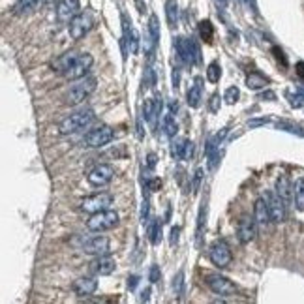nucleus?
<instances>
[{"label":"nucleus","instance_id":"nucleus-28","mask_svg":"<svg viewBox=\"0 0 304 304\" xmlns=\"http://www.w3.org/2000/svg\"><path fill=\"white\" fill-rule=\"evenodd\" d=\"M147 233H149V241L152 244H158L161 239V224L156 218H152L147 225Z\"/></svg>","mask_w":304,"mask_h":304},{"label":"nucleus","instance_id":"nucleus-54","mask_svg":"<svg viewBox=\"0 0 304 304\" xmlns=\"http://www.w3.org/2000/svg\"><path fill=\"white\" fill-rule=\"evenodd\" d=\"M218 4H222V6H227V0H216Z\"/></svg>","mask_w":304,"mask_h":304},{"label":"nucleus","instance_id":"nucleus-35","mask_svg":"<svg viewBox=\"0 0 304 304\" xmlns=\"http://www.w3.org/2000/svg\"><path fill=\"white\" fill-rule=\"evenodd\" d=\"M182 287H184V270H178L177 276L173 278V291H175V295H182Z\"/></svg>","mask_w":304,"mask_h":304},{"label":"nucleus","instance_id":"nucleus-25","mask_svg":"<svg viewBox=\"0 0 304 304\" xmlns=\"http://www.w3.org/2000/svg\"><path fill=\"white\" fill-rule=\"evenodd\" d=\"M41 0H17L13 6V13L15 15H27V13L34 12L36 8L40 6Z\"/></svg>","mask_w":304,"mask_h":304},{"label":"nucleus","instance_id":"nucleus-29","mask_svg":"<svg viewBox=\"0 0 304 304\" xmlns=\"http://www.w3.org/2000/svg\"><path fill=\"white\" fill-rule=\"evenodd\" d=\"M207 227V205L203 203L199 208V218H197V231H195V237H197V246L201 244V237H203V231Z\"/></svg>","mask_w":304,"mask_h":304},{"label":"nucleus","instance_id":"nucleus-33","mask_svg":"<svg viewBox=\"0 0 304 304\" xmlns=\"http://www.w3.org/2000/svg\"><path fill=\"white\" fill-rule=\"evenodd\" d=\"M276 128H278V130H284V132H289V133H297V135H302L304 137L302 128L297 126V124H291V122H278Z\"/></svg>","mask_w":304,"mask_h":304},{"label":"nucleus","instance_id":"nucleus-44","mask_svg":"<svg viewBox=\"0 0 304 304\" xmlns=\"http://www.w3.org/2000/svg\"><path fill=\"white\" fill-rule=\"evenodd\" d=\"M149 211H150V203H149V199H145V203H143V208H141V222H149Z\"/></svg>","mask_w":304,"mask_h":304},{"label":"nucleus","instance_id":"nucleus-7","mask_svg":"<svg viewBox=\"0 0 304 304\" xmlns=\"http://www.w3.org/2000/svg\"><path fill=\"white\" fill-rule=\"evenodd\" d=\"M115 177V167L109 166V163H98L88 171L86 175V180L90 186H96V188H102L105 184H109Z\"/></svg>","mask_w":304,"mask_h":304},{"label":"nucleus","instance_id":"nucleus-3","mask_svg":"<svg viewBox=\"0 0 304 304\" xmlns=\"http://www.w3.org/2000/svg\"><path fill=\"white\" fill-rule=\"evenodd\" d=\"M92 121H94V111L81 109V111H77V113H74V115L66 116V119L58 124V130H60V133H64V135L77 133V132H81V130H85V128L90 126Z\"/></svg>","mask_w":304,"mask_h":304},{"label":"nucleus","instance_id":"nucleus-42","mask_svg":"<svg viewBox=\"0 0 304 304\" xmlns=\"http://www.w3.org/2000/svg\"><path fill=\"white\" fill-rule=\"evenodd\" d=\"M208 109L213 111V113H218V109H220V94H213V96H211Z\"/></svg>","mask_w":304,"mask_h":304},{"label":"nucleus","instance_id":"nucleus-40","mask_svg":"<svg viewBox=\"0 0 304 304\" xmlns=\"http://www.w3.org/2000/svg\"><path fill=\"white\" fill-rule=\"evenodd\" d=\"M184 143H186V139H175L173 141V147H171V152L175 158H180L182 154V149H184Z\"/></svg>","mask_w":304,"mask_h":304},{"label":"nucleus","instance_id":"nucleus-34","mask_svg":"<svg viewBox=\"0 0 304 304\" xmlns=\"http://www.w3.org/2000/svg\"><path fill=\"white\" fill-rule=\"evenodd\" d=\"M239 96H241V92H239V88H237V86H229V88L225 90V94H224L225 104H229V105L237 104V102H239Z\"/></svg>","mask_w":304,"mask_h":304},{"label":"nucleus","instance_id":"nucleus-12","mask_svg":"<svg viewBox=\"0 0 304 304\" xmlns=\"http://www.w3.org/2000/svg\"><path fill=\"white\" fill-rule=\"evenodd\" d=\"M122 30H124V36H122V45L128 47L130 55H137L139 53V43H141V38H139V32L133 29L132 21L122 13Z\"/></svg>","mask_w":304,"mask_h":304},{"label":"nucleus","instance_id":"nucleus-22","mask_svg":"<svg viewBox=\"0 0 304 304\" xmlns=\"http://www.w3.org/2000/svg\"><path fill=\"white\" fill-rule=\"evenodd\" d=\"M203 81L201 79H195V85L192 86L188 90V94H186V102H188V105L192 107V109H197L201 105V100H203V96H201V92H203V85H201Z\"/></svg>","mask_w":304,"mask_h":304},{"label":"nucleus","instance_id":"nucleus-37","mask_svg":"<svg viewBox=\"0 0 304 304\" xmlns=\"http://www.w3.org/2000/svg\"><path fill=\"white\" fill-rule=\"evenodd\" d=\"M201 180H203V169L197 167L194 171V177H192V190H194V194H197L201 190Z\"/></svg>","mask_w":304,"mask_h":304},{"label":"nucleus","instance_id":"nucleus-15","mask_svg":"<svg viewBox=\"0 0 304 304\" xmlns=\"http://www.w3.org/2000/svg\"><path fill=\"white\" fill-rule=\"evenodd\" d=\"M81 13V4L79 0H60L58 2V8H57V15L60 21H66L69 23L72 19Z\"/></svg>","mask_w":304,"mask_h":304},{"label":"nucleus","instance_id":"nucleus-4","mask_svg":"<svg viewBox=\"0 0 304 304\" xmlns=\"http://www.w3.org/2000/svg\"><path fill=\"white\" fill-rule=\"evenodd\" d=\"M116 225H119V213H116V211H111V208H105V211L90 214V218L86 220L88 231H94V233H102V231L113 229Z\"/></svg>","mask_w":304,"mask_h":304},{"label":"nucleus","instance_id":"nucleus-31","mask_svg":"<svg viewBox=\"0 0 304 304\" xmlns=\"http://www.w3.org/2000/svg\"><path fill=\"white\" fill-rule=\"evenodd\" d=\"M149 34L152 38V41L158 45V41H160V21H158V17H156L154 13L149 19Z\"/></svg>","mask_w":304,"mask_h":304},{"label":"nucleus","instance_id":"nucleus-19","mask_svg":"<svg viewBox=\"0 0 304 304\" xmlns=\"http://www.w3.org/2000/svg\"><path fill=\"white\" fill-rule=\"evenodd\" d=\"M115 259L111 258L109 253H104V255H98V259L92 263V270L96 272V274H102V276H107L111 272H115Z\"/></svg>","mask_w":304,"mask_h":304},{"label":"nucleus","instance_id":"nucleus-51","mask_svg":"<svg viewBox=\"0 0 304 304\" xmlns=\"http://www.w3.org/2000/svg\"><path fill=\"white\" fill-rule=\"evenodd\" d=\"M297 75L304 81V62H298L297 64Z\"/></svg>","mask_w":304,"mask_h":304},{"label":"nucleus","instance_id":"nucleus-32","mask_svg":"<svg viewBox=\"0 0 304 304\" xmlns=\"http://www.w3.org/2000/svg\"><path fill=\"white\" fill-rule=\"evenodd\" d=\"M220 77H222V68H220V64L214 60V62L208 64V68H207V81L208 83H218Z\"/></svg>","mask_w":304,"mask_h":304},{"label":"nucleus","instance_id":"nucleus-9","mask_svg":"<svg viewBox=\"0 0 304 304\" xmlns=\"http://www.w3.org/2000/svg\"><path fill=\"white\" fill-rule=\"evenodd\" d=\"M208 258L213 261V265H216L218 269H225L227 265L231 263L233 259V253H231L229 244L225 241H216L208 250Z\"/></svg>","mask_w":304,"mask_h":304},{"label":"nucleus","instance_id":"nucleus-6","mask_svg":"<svg viewBox=\"0 0 304 304\" xmlns=\"http://www.w3.org/2000/svg\"><path fill=\"white\" fill-rule=\"evenodd\" d=\"M113 139H115L113 128L98 126L86 133L85 139H83V143H85L86 147H90V149H102V147H105V145H109Z\"/></svg>","mask_w":304,"mask_h":304},{"label":"nucleus","instance_id":"nucleus-21","mask_svg":"<svg viewBox=\"0 0 304 304\" xmlns=\"http://www.w3.org/2000/svg\"><path fill=\"white\" fill-rule=\"evenodd\" d=\"M175 51H177L178 58H180L184 64H194V62H192V49H190V40H188V38L178 36L177 40H175Z\"/></svg>","mask_w":304,"mask_h":304},{"label":"nucleus","instance_id":"nucleus-16","mask_svg":"<svg viewBox=\"0 0 304 304\" xmlns=\"http://www.w3.org/2000/svg\"><path fill=\"white\" fill-rule=\"evenodd\" d=\"M98 289V280L92 276H83L74 282V293L77 297H90Z\"/></svg>","mask_w":304,"mask_h":304},{"label":"nucleus","instance_id":"nucleus-36","mask_svg":"<svg viewBox=\"0 0 304 304\" xmlns=\"http://www.w3.org/2000/svg\"><path fill=\"white\" fill-rule=\"evenodd\" d=\"M190 49H192V62L201 64V47L194 38H190Z\"/></svg>","mask_w":304,"mask_h":304},{"label":"nucleus","instance_id":"nucleus-14","mask_svg":"<svg viewBox=\"0 0 304 304\" xmlns=\"http://www.w3.org/2000/svg\"><path fill=\"white\" fill-rule=\"evenodd\" d=\"M81 250L85 253H88V255H104V253H109L111 250V242L107 237H92V239H88V241L83 242V246H81Z\"/></svg>","mask_w":304,"mask_h":304},{"label":"nucleus","instance_id":"nucleus-10","mask_svg":"<svg viewBox=\"0 0 304 304\" xmlns=\"http://www.w3.org/2000/svg\"><path fill=\"white\" fill-rule=\"evenodd\" d=\"M113 203V197L109 194H94V195H88L85 199L81 201V211H85L88 214H94V213H100V211H105V208H109V205Z\"/></svg>","mask_w":304,"mask_h":304},{"label":"nucleus","instance_id":"nucleus-48","mask_svg":"<svg viewBox=\"0 0 304 304\" xmlns=\"http://www.w3.org/2000/svg\"><path fill=\"white\" fill-rule=\"evenodd\" d=\"M178 233H180V227H173L171 229V244H177Z\"/></svg>","mask_w":304,"mask_h":304},{"label":"nucleus","instance_id":"nucleus-39","mask_svg":"<svg viewBox=\"0 0 304 304\" xmlns=\"http://www.w3.org/2000/svg\"><path fill=\"white\" fill-rule=\"evenodd\" d=\"M287 98H289V104H291V107H295V109H298V107H304V94H287Z\"/></svg>","mask_w":304,"mask_h":304},{"label":"nucleus","instance_id":"nucleus-18","mask_svg":"<svg viewBox=\"0 0 304 304\" xmlns=\"http://www.w3.org/2000/svg\"><path fill=\"white\" fill-rule=\"evenodd\" d=\"M253 218H255V222H258L259 227H267L269 222H272L265 197H259V199L253 203Z\"/></svg>","mask_w":304,"mask_h":304},{"label":"nucleus","instance_id":"nucleus-41","mask_svg":"<svg viewBox=\"0 0 304 304\" xmlns=\"http://www.w3.org/2000/svg\"><path fill=\"white\" fill-rule=\"evenodd\" d=\"M160 276H161L160 267H158V265H152L149 270V280L152 282V284H158V282H160Z\"/></svg>","mask_w":304,"mask_h":304},{"label":"nucleus","instance_id":"nucleus-26","mask_svg":"<svg viewBox=\"0 0 304 304\" xmlns=\"http://www.w3.org/2000/svg\"><path fill=\"white\" fill-rule=\"evenodd\" d=\"M161 130H163V133H166L167 137H175L178 132V126H177V121H175V116H173V113H167V115H163V119H161Z\"/></svg>","mask_w":304,"mask_h":304},{"label":"nucleus","instance_id":"nucleus-30","mask_svg":"<svg viewBox=\"0 0 304 304\" xmlns=\"http://www.w3.org/2000/svg\"><path fill=\"white\" fill-rule=\"evenodd\" d=\"M199 36L203 41H207V43H213V38H214V27L211 21H201L199 23Z\"/></svg>","mask_w":304,"mask_h":304},{"label":"nucleus","instance_id":"nucleus-17","mask_svg":"<svg viewBox=\"0 0 304 304\" xmlns=\"http://www.w3.org/2000/svg\"><path fill=\"white\" fill-rule=\"evenodd\" d=\"M161 111V98H147L143 104V116L150 126L156 124V119L160 116Z\"/></svg>","mask_w":304,"mask_h":304},{"label":"nucleus","instance_id":"nucleus-20","mask_svg":"<svg viewBox=\"0 0 304 304\" xmlns=\"http://www.w3.org/2000/svg\"><path fill=\"white\" fill-rule=\"evenodd\" d=\"M276 194L280 195L282 201L284 203H291L293 199V186L291 182H289V178L286 177V175H280L278 177V180H276Z\"/></svg>","mask_w":304,"mask_h":304},{"label":"nucleus","instance_id":"nucleus-49","mask_svg":"<svg viewBox=\"0 0 304 304\" xmlns=\"http://www.w3.org/2000/svg\"><path fill=\"white\" fill-rule=\"evenodd\" d=\"M139 300H141V302H149V300H150V289H149V287H147V289H145V291L141 293V297H139Z\"/></svg>","mask_w":304,"mask_h":304},{"label":"nucleus","instance_id":"nucleus-11","mask_svg":"<svg viewBox=\"0 0 304 304\" xmlns=\"http://www.w3.org/2000/svg\"><path fill=\"white\" fill-rule=\"evenodd\" d=\"M265 201H267V207H269L270 218L274 224H282L286 220V203L282 201V197L276 192H265L263 194Z\"/></svg>","mask_w":304,"mask_h":304},{"label":"nucleus","instance_id":"nucleus-23","mask_svg":"<svg viewBox=\"0 0 304 304\" xmlns=\"http://www.w3.org/2000/svg\"><path fill=\"white\" fill-rule=\"evenodd\" d=\"M293 201H295V208L304 213V177H298L293 184Z\"/></svg>","mask_w":304,"mask_h":304},{"label":"nucleus","instance_id":"nucleus-1","mask_svg":"<svg viewBox=\"0 0 304 304\" xmlns=\"http://www.w3.org/2000/svg\"><path fill=\"white\" fill-rule=\"evenodd\" d=\"M94 58L90 53H81V51H66L64 55L53 60L51 68L53 72H57L68 81H77L86 77L88 69L92 68Z\"/></svg>","mask_w":304,"mask_h":304},{"label":"nucleus","instance_id":"nucleus-52","mask_svg":"<svg viewBox=\"0 0 304 304\" xmlns=\"http://www.w3.org/2000/svg\"><path fill=\"white\" fill-rule=\"evenodd\" d=\"M242 2H244V4H248V6L252 8L253 12H255V0H242Z\"/></svg>","mask_w":304,"mask_h":304},{"label":"nucleus","instance_id":"nucleus-2","mask_svg":"<svg viewBox=\"0 0 304 304\" xmlns=\"http://www.w3.org/2000/svg\"><path fill=\"white\" fill-rule=\"evenodd\" d=\"M96 77H83L77 79L75 85L69 86V90L64 94V104L66 105H79L83 104L92 92L96 90Z\"/></svg>","mask_w":304,"mask_h":304},{"label":"nucleus","instance_id":"nucleus-50","mask_svg":"<svg viewBox=\"0 0 304 304\" xmlns=\"http://www.w3.org/2000/svg\"><path fill=\"white\" fill-rule=\"evenodd\" d=\"M137 282H139L137 276H130V278H128V287H130V289H135Z\"/></svg>","mask_w":304,"mask_h":304},{"label":"nucleus","instance_id":"nucleus-8","mask_svg":"<svg viewBox=\"0 0 304 304\" xmlns=\"http://www.w3.org/2000/svg\"><path fill=\"white\" fill-rule=\"evenodd\" d=\"M205 284L208 286V289L220 297H233L237 293V287L235 284L231 280H227L225 276H220V274H208L205 278Z\"/></svg>","mask_w":304,"mask_h":304},{"label":"nucleus","instance_id":"nucleus-5","mask_svg":"<svg viewBox=\"0 0 304 304\" xmlns=\"http://www.w3.org/2000/svg\"><path fill=\"white\" fill-rule=\"evenodd\" d=\"M96 23V19H94V13L92 12H81L77 13L68 25V34L72 40H81V38H85L90 29L94 27Z\"/></svg>","mask_w":304,"mask_h":304},{"label":"nucleus","instance_id":"nucleus-43","mask_svg":"<svg viewBox=\"0 0 304 304\" xmlns=\"http://www.w3.org/2000/svg\"><path fill=\"white\" fill-rule=\"evenodd\" d=\"M160 188H161L160 178H150V180H147V190H150V192H158Z\"/></svg>","mask_w":304,"mask_h":304},{"label":"nucleus","instance_id":"nucleus-53","mask_svg":"<svg viewBox=\"0 0 304 304\" xmlns=\"http://www.w3.org/2000/svg\"><path fill=\"white\" fill-rule=\"evenodd\" d=\"M154 163H156V156L154 154H149V166L154 167Z\"/></svg>","mask_w":304,"mask_h":304},{"label":"nucleus","instance_id":"nucleus-24","mask_svg":"<svg viewBox=\"0 0 304 304\" xmlns=\"http://www.w3.org/2000/svg\"><path fill=\"white\" fill-rule=\"evenodd\" d=\"M269 83H270L269 77H265V75L259 74V72H252V74L246 77V86H248V88H252V90L265 88V86L269 85Z\"/></svg>","mask_w":304,"mask_h":304},{"label":"nucleus","instance_id":"nucleus-38","mask_svg":"<svg viewBox=\"0 0 304 304\" xmlns=\"http://www.w3.org/2000/svg\"><path fill=\"white\" fill-rule=\"evenodd\" d=\"M194 149H195L194 141L186 139V143H184V149H182V154H180V160H190V158L194 156Z\"/></svg>","mask_w":304,"mask_h":304},{"label":"nucleus","instance_id":"nucleus-27","mask_svg":"<svg viewBox=\"0 0 304 304\" xmlns=\"http://www.w3.org/2000/svg\"><path fill=\"white\" fill-rule=\"evenodd\" d=\"M166 15H167V23L171 29H175L178 25V4L177 0H167L166 2Z\"/></svg>","mask_w":304,"mask_h":304},{"label":"nucleus","instance_id":"nucleus-46","mask_svg":"<svg viewBox=\"0 0 304 304\" xmlns=\"http://www.w3.org/2000/svg\"><path fill=\"white\" fill-rule=\"evenodd\" d=\"M263 124H269V119H255V121H248V126L250 128L263 126Z\"/></svg>","mask_w":304,"mask_h":304},{"label":"nucleus","instance_id":"nucleus-13","mask_svg":"<svg viewBox=\"0 0 304 304\" xmlns=\"http://www.w3.org/2000/svg\"><path fill=\"white\" fill-rule=\"evenodd\" d=\"M258 222L253 216H242L239 220V225H237V237H239V241L242 244H248V242H252L258 235Z\"/></svg>","mask_w":304,"mask_h":304},{"label":"nucleus","instance_id":"nucleus-47","mask_svg":"<svg viewBox=\"0 0 304 304\" xmlns=\"http://www.w3.org/2000/svg\"><path fill=\"white\" fill-rule=\"evenodd\" d=\"M259 98H261V100H267V102H274V100H276V94H274V92H263V94H261V96H259Z\"/></svg>","mask_w":304,"mask_h":304},{"label":"nucleus","instance_id":"nucleus-45","mask_svg":"<svg viewBox=\"0 0 304 304\" xmlns=\"http://www.w3.org/2000/svg\"><path fill=\"white\" fill-rule=\"evenodd\" d=\"M178 85H180V69L175 68L173 69V88H178Z\"/></svg>","mask_w":304,"mask_h":304}]
</instances>
